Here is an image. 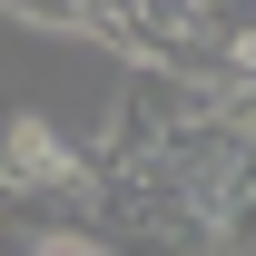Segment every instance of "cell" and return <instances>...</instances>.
Here are the masks:
<instances>
[{
  "label": "cell",
  "instance_id": "3957f363",
  "mask_svg": "<svg viewBox=\"0 0 256 256\" xmlns=\"http://www.w3.org/2000/svg\"><path fill=\"white\" fill-rule=\"evenodd\" d=\"M0 10L50 20V30H89V40H108V50H128V60H138V40H128V10H118V0H0Z\"/></svg>",
  "mask_w": 256,
  "mask_h": 256
},
{
  "label": "cell",
  "instance_id": "277c9868",
  "mask_svg": "<svg viewBox=\"0 0 256 256\" xmlns=\"http://www.w3.org/2000/svg\"><path fill=\"white\" fill-rule=\"evenodd\" d=\"M20 256H108V236H89V226H40Z\"/></svg>",
  "mask_w": 256,
  "mask_h": 256
},
{
  "label": "cell",
  "instance_id": "7a4b0ae2",
  "mask_svg": "<svg viewBox=\"0 0 256 256\" xmlns=\"http://www.w3.org/2000/svg\"><path fill=\"white\" fill-rule=\"evenodd\" d=\"M0 197H10V207H50L60 226H79L89 158H79L50 118H0Z\"/></svg>",
  "mask_w": 256,
  "mask_h": 256
},
{
  "label": "cell",
  "instance_id": "6da1fadb",
  "mask_svg": "<svg viewBox=\"0 0 256 256\" xmlns=\"http://www.w3.org/2000/svg\"><path fill=\"white\" fill-rule=\"evenodd\" d=\"M256 118L246 89L207 79H138L89 158L79 226H108L128 256H246V207H256ZM108 246V256H118Z\"/></svg>",
  "mask_w": 256,
  "mask_h": 256
}]
</instances>
